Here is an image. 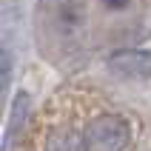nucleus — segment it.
Returning a JSON list of instances; mask_svg holds the SVG:
<instances>
[{
    "label": "nucleus",
    "mask_w": 151,
    "mask_h": 151,
    "mask_svg": "<svg viewBox=\"0 0 151 151\" xmlns=\"http://www.w3.org/2000/svg\"><path fill=\"white\" fill-rule=\"evenodd\" d=\"M29 109H32V100H29V94H26V91H17L14 103H12V111H9V137L26 126Z\"/></svg>",
    "instance_id": "nucleus-4"
},
{
    "label": "nucleus",
    "mask_w": 151,
    "mask_h": 151,
    "mask_svg": "<svg viewBox=\"0 0 151 151\" xmlns=\"http://www.w3.org/2000/svg\"><path fill=\"white\" fill-rule=\"evenodd\" d=\"M109 68L126 80H148L151 77V51L148 49H120L109 57Z\"/></svg>",
    "instance_id": "nucleus-2"
},
{
    "label": "nucleus",
    "mask_w": 151,
    "mask_h": 151,
    "mask_svg": "<svg viewBox=\"0 0 151 151\" xmlns=\"http://www.w3.org/2000/svg\"><path fill=\"white\" fill-rule=\"evenodd\" d=\"M103 3H106L109 9H126L128 3H131V0H103Z\"/></svg>",
    "instance_id": "nucleus-5"
},
{
    "label": "nucleus",
    "mask_w": 151,
    "mask_h": 151,
    "mask_svg": "<svg viewBox=\"0 0 151 151\" xmlns=\"http://www.w3.org/2000/svg\"><path fill=\"white\" fill-rule=\"evenodd\" d=\"M43 151H91V145H88V134L71 126H57L54 131H49Z\"/></svg>",
    "instance_id": "nucleus-3"
},
{
    "label": "nucleus",
    "mask_w": 151,
    "mask_h": 151,
    "mask_svg": "<svg viewBox=\"0 0 151 151\" xmlns=\"http://www.w3.org/2000/svg\"><path fill=\"white\" fill-rule=\"evenodd\" d=\"M88 145L91 151H126L131 145V126L120 114H103L88 123Z\"/></svg>",
    "instance_id": "nucleus-1"
}]
</instances>
